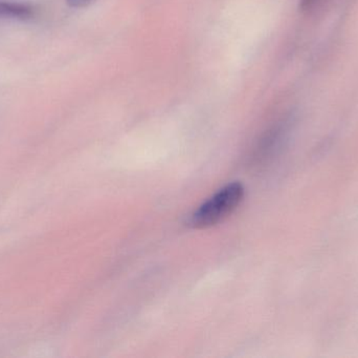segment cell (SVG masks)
I'll return each instance as SVG.
<instances>
[{
  "label": "cell",
  "instance_id": "obj_1",
  "mask_svg": "<svg viewBox=\"0 0 358 358\" xmlns=\"http://www.w3.org/2000/svg\"><path fill=\"white\" fill-rule=\"evenodd\" d=\"M243 198L244 187L241 183L227 184L192 214L189 225L194 228H208L218 224L237 209Z\"/></svg>",
  "mask_w": 358,
  "mask_h": 358
},
{
  "label": "cell",
  "instance_id": "obj_2",
  "mask_svg": "<svg viewBox=\"0 0 358 358\" xmlns=\"http://www.w3.org/2000/svg\"><path fill=\"white\" fill-rule=\"evenodd\" d=\"M33 15V8L27 4L0 2V16L27 19Z\"/></svg>",
  "mask_w": 358,
  "mask_h": 358
},
{
  "label": "cell",
  "instance_id": "obj_3",
  "mask_svg": "<svg viewBox=\"0 0 358 358\" xmlns=\"http://www.w3.org/2000/svg\"><path fill=\"white\" fill-rule=\"evenodd\" d=\"M325 0H300V8L303 12H313L322 6Z\"/></svg>",
  "mask_w": 358,
  "mask_h": 358
},
{
  "label": "cell",
  "instance_id": "obj_4",
  "mask_svg": "<svg viewBox=\"0 0 358 358\" xmlns=\"http://www.w3.org/2000/svg\"><path fill=\"white\" fill-rule=\"evenodd\" d=\"M96 0H67V4L73 8H83L87 6L88 4H92Z\"/></svg>",
  "mask_w": 358,
  "mask_h": 358
}]
</instances>
